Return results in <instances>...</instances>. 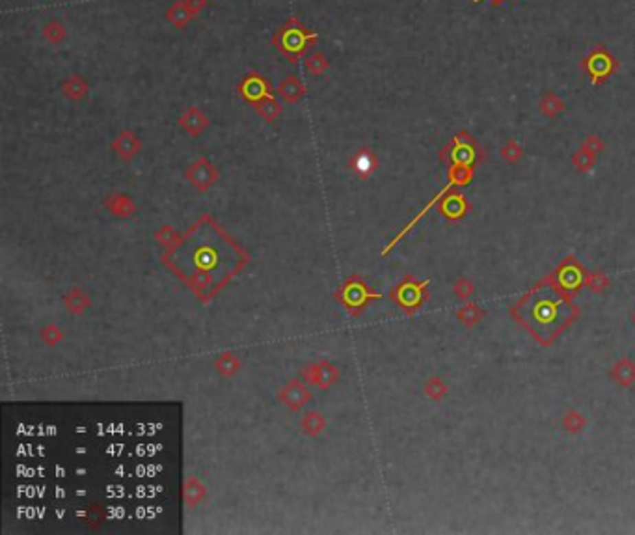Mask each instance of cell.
Listing matches in <instances>:
<instances>
[{"label": "cell", "mask_w": 635, "mask_h": 535, "mask_svg": "<svg viewBox=\"0 0 635 535\" xmlns=\"http://www.w3.org/2000/svg\"><path fill=\"white\" fill-rule=\"evenodd\" d=\"M458 317H460V321L466 325V327H475L477 323L482 319V312L475 304H466L464 308L458 312Z\"/></svg>", "instance_id": "cell-13"}, {"label": "cell", "mask_w": 635, "mask_h": 535, "mask_svg": "<svg viewBox=\"0 0 635 535\" xmlns=\"http://www.w3.org/2000/svg\"><path fill=\"white\" fill-rule=\"evenodd\" d=\"M552 282L548 278L535 285L511 308L514 319L542 345H552L579 314L570 297Z\"/></svg>", "instance_id": "cell-1"}, {"label": "cell", "mask_w": 635, "mask_h": 535, "mask_svg": "<svg viewBox=\"0 0 635 535\" xmlns=\"http://www.w3.org/2000/svg\"><path fill=\"white\" fill-rule=\"evenodd\" d=\"M466 209H468V206H466V201L460 194H449L442 204L443 215L451 220H458L460 217H464Z\"/></svg>", "instance_id": "cell-8"}, {"label": "cell", "mask_w": 635, "mask_h": 535, "mask_svg": "<svg viewBox=\"0 0 635 535\" xmlns=\"http://www.w3.org/2000/svg\"><path fill=\"white\" fill-rule=\"evenodd\" d=\"M183 125H185L190 133H198V131H201L205 127L207 120L198 109H190L185 116H183Z\"/></svg>", "instance_id": "cell-12"}, {"label": "cell", "mask_w": 635, "mask_h": 535, "mask_svg": "<svg viewBox=\"0 0 635 535\" xmlns=\"http://www.w3.org/2000/svg\"><path fill=\"white\" fill-rule=\"evenodd\" d=\"M608 278L602 276V274H592V276L587 278V285H589L592 291H603L608 287Z\"/></svg>", "instance_id": "cell-18"}, {"label": "cell", "mask_w": 635, "mask_h": 535, "mask_svg": "<svg viewBox=\"0 0 635 535\" xmlns=\"http://www.w3.org/2000/svg\"><path fill=\"white\" fill-rule=\"evenodd\" d=\"M183 2H185L186 8L190 10V13H192L194 17H196L199 12H203L207 6V0H183Z\"/></svg>", "instance_id": "cell-20"}, {"label": "cell", "mask_w": 635, "mask_h": 535, "mask_svg": "<svg viewBox=\"0 0 635 535\" xmlns=\"http://www.w3.org/2000/svg\"><path fill=\"white\" fill-rule=\"evenodd\" d=\"M43 38L51 43V45H60V43H64L65 38H67V30H65V26L60 23V21H49L45 26H43Z\"/></svg>", "instance_id": "cell-11"}, {"label": "cell", "mask_w": 635, "mask_h": 535, "mask_svg": "<svg viewBox=\"0 0 635 535\" xmlns=\"http://www.w3.org/2000/svg\"><path fill=\"white\" fill-rule=\"evenodd\" d=\"M317 39H319V34L309 32L302 21H298L296 17H291V19L274 34L272 43H274V47L282 52L289 62H296V60H300L302 56L306 54L309 45L317 43Z\"/></svg>", "instance_id": "cell-2"}, {"label": "cell", "mask_w": 635, "mask_h": 535, "mask_svg": "<svg viewBox=\"0 0 635 535\" xmlns=\"http://www.w3.org/2000/svg\"><path fill=\"white\" fill-rule=\"evenodd\" d=\"M455 293L460 298H468L469 295L474 293V285H471V282H468V280H464V278H462V280H458V282L455 284Z\"/></svg>", "instance_id": "cell-19"}, {"label": "cell", "mask_w": 635, "mask_h": 535, "mask_svg": "<svg viewBox=\"0 0 635 535\" xmlns=\"http://www.w3.org/2000/svg\"><path fill=\"white\" fill-rule=\"evenodd\" d=\"M257 110H259V114H261L265 120H272V118L280 114V107H278V103L274 99L259 101V103H257Z\"/></svg>", "instance_id": "cell-15"}, {"label": "cell", "mask_w": 635, "mask_h": 535, "mask_svg": "<svg viewBox=\"0 0 635 535\" xmlns=\"http://www.w3.org/2000/svg\"><path fill=\"white\" fill-rule=\"evenodd\" d=\"M613 377L621 386L628 388L635 382V364L628 358H623L613 369Z\"/></svg>", "instance_id": "cell-9"}, {"label": "cell", "mask_w": 635, "mask_h": 535, "mask_svg": "<svg viewBox=\"0 0 635 535\" xmlns=\"http://www.w3.org/2000/svg\"><path fill=\"white\" fill-rule=\"evenodd\" d=\"M585 418L576 411H570V413L566 414L565 419H563V427H565L568 433H579L585 427Z\"/></svg>", "instance_id": "cell-14"}, {"label": "cell", "mask_w": 635, "mask_h": 535, "mask_svg": "<svg viewBox=\"0 0 635 535\" xmlns=\"http://www.w3.org/2000/svg\"><path fill=\"white\" fill-rule=\"evenodd\" d=\"M166 19L170 21L175 28L183 30V28H185V26L194 19V15L190 13V10L186 8V4L183 2V0H175L172 6L168 8Z\"/></svg>", "instance_id": "cell-6"}, {"label": "cell", "mask_w": 635, "mask_h": 535, "mask_svg": "<svg viewBox=\"0 0 635 535\" xmlns=\"http://www.w3.org/2000/svg\"><path fill=\"white\" fill-rule=\"evenodd\" d=\"M557 285L563 291H577L585 282V271L574 258H566L557 269Z\"/></svg>", "instance_id": "cell-3"}, {"label": "cell", "mask_w": 635, "mask_h": 535, "mask_svg": "<svg viewBox=\"0 0 635 535\" xmlns=\"http://www.w3.org/2000/svg\"><path fill=\"white\" fill-rule=\"evenodd\" d=\"M238 91L244 99H248L252 103H259L265 99H272V88L261 75L257 73H248L246 77L238 84Z\"/></svg>", "instance_id": "cell-4"}, {"label": "cell", "mask_w": 635, "mask_h": 535, "mask_svg": "<svg viewBox=\"0 0 635 535\" xmlns=\"http://www.w3.org/2000/svg\"><path fill=\"white\" fill-rule=\"evenodd\" d=\"M401 298H403L404 304H408V306H416V304L421 301V285H410V287H404L403 293H401Z\"/></svg>", "instance_id": "cell-16"}, {"label": "cell", "mask_w": 635, "mask_h": 535, "mask_svg": "<svg viewBox=\"0 0 635 535\" xmlns=\"http://www.w3.org/2000/svg\"><path fill=\"white\" fill-rule=\"evenodd\" d=\"M118 146L123 148L120 153H135L136 151V140L129 133H123L122 138L118 140Z\"/></svg>", "instance_id": "cell-17"}, {"label": "cell", "mask_w": 635, "mask_h": 535, "mask_svg": "<svg viewBox=\"0 0 635 535\" xmlns=\"http://www.w3.org/2000/svg\"><path fill=\"white\" fill-rule=\"evenodd\" d=\"M62 91L65 97H69L71 101H80L86 94H88V84L80 75H71L64 84H62Z\"/></svg>", "instance_id": "cell-7"}, {"label": "cell", "mask_w": 635, "mask_h": 535, "mask_svg": "<svg viewBox=\"0 0 635 535\" xmlns=\"http://www.w3.org/2000/svg\"><path fill=\"white\" fill-rule=\"evenodd\" d=\"M328 67H330V62H328V58L324 56V52L321 51L311 52L308 58H306V62H304V69H306L308 75H322Z\"/></svg>", "instance_id": "cell-10"}, {"label": "cell", "mask_w": 635, "mask_h": 535, "mask_svg": "<svg viewBox=\"0 0 635 535\" xmlns=\"http://www.w3.org/2000/svg\"><path fill=\"white\" fill-rule=\"evenodd\" d=\"M278 91H280V96L287 101V103H296L298 99L304 97L306 94V88H304V84L296 75H289L280 83L278 86Z\"/></svg>", "instance_id": "cell-5"}]
</instances>
